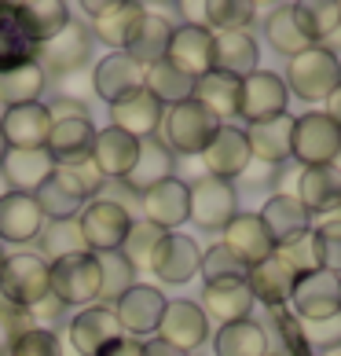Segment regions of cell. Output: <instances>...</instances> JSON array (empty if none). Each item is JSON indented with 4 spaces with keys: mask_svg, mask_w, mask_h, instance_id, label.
Returning <instances> with one entry per match:
<instances>
[{
    "mask_svg": "<svg viewBox=\"0 0 341 356\" xmlns=\"http://www.w3.org/2000/svg\"><path fill=\"white\" fill-rule=\"evenodd\" d=\"M88 51H92L88 26L81 19H70L51 41L37 44V59L33 63L44 70V77H67V74H77L85 67Z\"/></svg>",
    "mask_w": 341,
    "mask_h": 356,
    "instance_id": "obj_8",
    "label": "cell"
},
{
    "mask_svg": "<svg viewBox=\"0 0 341 356\" xmlns=\"http://www.w3.org/2000/svg\"><path fill=\"white\" fill-rule=\"evenodd\" d=\"M173 30H176L173 19H165L158 8H147V4H143V22H140V30L133 33V41H128L125 56L136 59L143 70L154 67V63L165 59V48H169V37H173Z\"/></svg>",
    "mask_w": 341,
    "mask_h": 356,
    "instance_id": "obj_30",
    "label": "cell"
},
{
    "mask_svg": "<svg viewBox=\"0 0 341 356\" xmlns=\"http://www.w3.org/2000/svg\"><path fill=\"white\" fill-rule=\"evenodd\" d=\"M257 217H260V224H265L272 246H283V243L297 239V235L312 232V213L294 199V195H272V199L260 206Z\"/></svg>",
    "mask_w": 341,
    "mask_h": 356,
    "instance_id": "obj_28",
    "label": "cell"
},
{
    "mask_svg": "<svg viewBox=\"0 0 341 356\" xmlns=\"http://www.w3.org/2000/svg\"><path fill=\"white\" fill-rule=\"evenodd\" d=\"M0 133H4L8 151H37L48 143L51 133V114L48 103H26V107H11L0 118Z\"/></svg>",
    "mask_w": 341,
    "mask_h": 356,
    "instance_id": "obj_22",
    "label": "cell"
},
{
    "mask_svg": "<svg viewBox=\"0 0 341 356\" xmlns=\"http://www.w3.org/2000/svg\"><path fill=\"white\" fill-rule=\"evenodd\" d=\"M286 92L283 77L272 74V70H253L250 77L239 81V99H235V118H246V125L253 122H265V118L275 114H286Z\"/></svg>",
    "mask_w": 341,
    "mask_h": 356,
    "instance_id": "obj_9",
    "label": "cell"
},
{
    "mask_svg": "<svg viewBox=\"0 0 341 356\" xmlns=\"http://www.w3.org/2000/svg\"><path fill=\"white\" fill-rule=\"evenodd\" d=\"M165 312V294L151 283L128 286L122 298L114 301V316L122 323V334H154Z\"/></svg>",
    "mask_w": 341,
    "mask_h": 356,
    "instance_id": "obj_16",
    "label": "cell"
},
{
    "mask_svg": "<svg viewBox=\"0 0 341 356\" xmlns=\"http://www.w3.org/2000/svg\"><path fill=\"white\" fill-rule=\"evenodd\" d=\"M165 63L173 70H180L188 81H199L213 70V33L206 26H188L180 22L173 37H169V48H165Z\"/></svg>",
    "mask_w": 341,
    "mask_h": 356,
    "instance_id": "obj_11",
    "label": "cell"
},
{
    "mask_svg": "<svg viewBox=\"0 0 341 356\" xmlns=\"http://www.w3.org/2000/svg\"><path fill=\"white\" fill-rule=\"evenodd\" d=\"M220 235H224V239H220V246H224L228 254L239 257L246 268H253V265H260V261H268L272 250H275L257 213H235L231 224H228Z\"/></svg>",
    "mask_w": 341,
    "mask_h": 356,
    "instance_id": "obj_26",
    "label": "cell"
},
{
    "mask_svg": "<svg viewBox=\"0 0 341 356\" xmlns=\"http://www.w3.org/2000/svg\"><path fill=\"white\" fill-rule=\"evenodd\" d=\"M338 213H341V206H338Z\"/></svg>",
    "mask_w": 341,
    "mask_h": 356,
    "instance_id": "obj_63",
    "label": "cell"
},
{
    "mask_svg": "<svg viewBox=\"0 0 341 356\" xmlns=\"http://www.w3.org/2000/svg\"><path fill=\"white\" fill-rule=\"evenodd\" d=\"M96 265H99V301L103 305H114L128 286H136V268L128 265V257L122 250L96 254Z\"/></svg>",
    "mask_w": 341,
    "mask_h": 356,
    "instance_id": "obj_42",
    "label": "cell"
},
{
    "mask_svg": "<svg viewBox=\"0 0 341 356\" xmlns=\"http://www.w3.org/2000/svg\"><path fill=\"white\" fill-rule=\"evenodd\" d=\"M11 349V327L4 320V312H0V353H8Z\"/></svg>",
    "mask_w": 341,
    "mask_h": 356,
    "instance_id": "obj_58",
    "label": "cell"
},
{
    "mask_svg": "<svg viewBox=\"0 0 341 356\" xmlns=\"http://www.w3.org/2000/svg\"><path fill=\"white\" fill-rule=\"evenodd\" d=\"M275 173H279V165H268V162H257V158H253V162L246 165V173H242L239 180H242V184H250V188H265V184L275 180Z\"/></svg>",
    "mask_w": 341,
    "mask_h": 356,
    "instance_id": "obj_54",
    "label": "cell"
},
{
    "mask_svg": "<svg viewBox=\"0 0 341 356\" xmlns=\"http://www.w3.org/2000/svg\"><path fill=\"white\" fill-rule=\"evenodd\" d=\"M0 261H4V246H0Z\"/></svg>",
    "mask_w": 341,
    "mask_h": 356,
    "instance_id": "obj_61",
    "label": "cell"
},
{
    "mask_svg": "<svg viewBox=\"0 0 341 356\" xmlns=\"http://www.w3.org/2000/svg\"><path fill=\"white\" fill-rule=\"evenodd\" d=\"M250 162H253V154H250V143H246L239 125H220L202 151L206 177H217V180H228V184L235 177H242Z\"/></svg>",
    "mask_w": 341,
    "mask_h": 356,
    "instance_id": "obj_17",
    "label": "cell"
},
{
    "mask_svg": "<svg viewBox=\"0 0 341 356\" xmlns=\"http://www.w3.org/2000/svg\"><path fill=\"white\" fill-rule=\"evenodd\" d=\"M122 338V323L114 316V305H85L81 312L70 320V346L77 356H99L107 353L114 341Z\"/></svg>",
    "mask_w": 341,
    "mask_h": 356,
    "instance_id": "obj_14",
    "label": "cell"
},
{
    "mask_svg": "<svg viewBox=\"0 0 341 356\" xmlns=\"http://www.w3.org/2000/svg\"><path fill=\"white\" fill-rule=\"evenodd\" d=\"M297 338L301 346L316 349V353H331L341 346V312L326 316V320H297Z\"/></svg>",
    "mask_w": 341,
    "mask_h": 356,
    "instance_id": "obj_50",
    "label": "cell"
},
{
    "mask_svg": "<svg viewBox=\"0 0 341 356\" xmlns=\"http://www.w3.org/2000/svg\"><path fill=\"white\" fill-rule=\"evenodd\" d=\"M260 48L250 30H231V33H213V70L224 77H250L257 70Z\"/></svg>",
    "mask_w": 341,
    "mask_h": 356,
    "instance_id": "obj_27",
    "label": "cell"
},
{
    "mask_svg": "<svg viewBox=\"0 0 341 356\" xmlns=\"http://www.w3.org/2000/svg\"><path fill=\"white\" fill-rule=\"evenodd\" d=\"M143 224L158 232H176L180 224H188V180L169 177L162 184H154L151 191L140 195Z\"/></svg>",
    "mask_w": 341,
    "mask_h": 356,
    "instance_id": "obj_18",
    "label": "cell"
},
{
    "mask_svg": "<svg viewBox=\"0 0 341 356\" xmlns=\"http://www.w3.org/2000/svg\"><path fill=\"white\" fill-rule=\"evenodd\" d=\"M96 96V92H92V81H88V74H67V77H59V99H70V103H85Z\"/></svg>",
    "mask_w": 341,
    "mask_h": 356,
    "instance_id": "obj_53",
    "label": "cell"
},
{
    "mask_svg": "<svg viewBox=\"0 0 341 356\" xmlns=\"http://www.w3.org/2000/svg\"><path fill=\"white\" fill-rule=\"evenodd\" d=\"M158 341H165V346H173L180 353H191L206 346L209 338V320L206 312L194 305V301L180 298V301H165V312H162V323H158Z\"/></svg>",
    "mask_w": 341,
    "mask_h": 356,
    "instance_id": "obj_15",
    "label": "cell"
},
{
    "mask_svg": "<svg viewBox=\"0 0 341 356\" xmlns=\"http://www.w3.org/2000/svg\"><path fill=\"white\" fill-rule=\"evenodd\" d=\"M162 235H165V232L151 228V224H133V232H128L122 254L128 257V265H133L136 272H140V268H151V254H154V246H158Z\"/></svg>",
    "mask_w": 341,
    "mask_h": 356,
    "instance_id": "obj_51",
    "label": "cell"
},
{
    "mask_svg": "<svg viewBox=\"0 0 341 356\" xmlns=\"http://www.w3.org/2000/svg\"><path fill=\"white\" fill-rule=\"evenodd\" d=\"M37 59V44L19 22L15 4H0V74Z\"/></svg>",
    "mask_w": 341,
    "mask_h": 356,
    "instance_id": "obj_38",
    "label": "cell"
},
{
    "mask_svg": "<svg viewBox=\"0 0 341 356\" xmlns=\"http://www.w3.org/2000/svg\"><path fill=\"white\" fill-rule=\"evenodd\" d=\"M323 114L331 118V122H334L338 129H341V85L331 92V96H326V111H323Z\"/></svg>",
    "mask_w": 341,
    "mask_h": 356,
    "instance_id": "obj_57",
    "label": "cell"
},
{
    "mask_svg": "<svg viewBox=\"0 0 341 356\" xmlns=\"http://www.w3.org/2000/svg\"><path fill=\"white\" fill-rule=\"evenodd\" d=\"M88 22V33H96V41L114 51H125L143 22V4H136V0H99V11H92Z\"/></svg>",
    "mask_w": 341,
    "mask_h": 356,
    "instance_id": "obj_19",
    "label": "cell"
},
{
    "mask_svg": "<svg viewBox=\"0 0 341 356\" xmlns=\"http://www.w3.org/2000/svg\"><path fill=\"white\" fill-rule=\"evenodd\" d=\"M199 272H202L206 286H228V283H246V272H250V268H246L235 254H228L220 243H213V246L202 250Z\"/></svg>",
    "mask_w": 341,
    "mask_h": 356,
    "instance_id": "obj_45",
    "label": "cell"
},
{
    "mask_svg": "<svg viewBox=\"0 0 341 356\" xmlns=\"http://www.w3.org/2000/svg\"><path fill=\"white\" fill-rule=\"evenodd\" d=\"M217 356H268V331L257 320H239L220 327L213 338Z\"/></svg>",
    "mask_w": 341,
    "mask_h": 356,
    "instance_id": "obj_40",
    "label": "cell"
},
{
    "mask_svg": "<svg viewBox=\"0 0 341 356\" xmlns=\"http://www.w3.org/2000/svg\"><path fill=\"white\" fill-rule=\"evenodd\" d=\"M33 202L44 213V220H74L92 202V195L85 191V184L77 180L67 165H56L51 177L33 191Z\"/></svg>",
    "mask_w": 341,
    "mask_h": 356,
    "instance_id": "obj_12",
    "label": "cell"
},
{
    "mask_svg": "<svg viewBox=\"0 0 341 356\" xmlns=\"http://www.w3.org/2000/svg\"><path fill=\"white\" fill-rule=\"evenodd\" d=\"M290 133H294L290 114H275V118H265V122H253L242 129L246 143H250V154L268 165H279L290 158Z\"/></svg>",
    "mask_w": 341,
    "mask_h": 356,
    "instance_id": "obj_31",
    "label": "cell"
},
{
    "mask_svg": "<svg viewBox=\"0 0 341 356\" xmlns=\"http://www.w3.org/2000/svg\"><path fill=\"white\" fill-rule=\"evenodd\" d=\"M199 309L206 312V320H217L220 327L239 323V320H253V298L246 283H228V286H206Z\"/></svg>",
    "mask_w": 341,
    "mask_h": 356,
    "instance_id": "obj_35",
    "label": "cell"
},
{
    "mask_svg": "<svg viewBox=\"0 0 341 356\" xmlns=\"http://www.w3.org/2000/svg\"><path fill=\"white\" fill-rule=\"evenodd\" d=\"M99 356H140V341H133L128 334H122L107 353H99Z\"/></svg>",
    "mask_w": 341,
    "mask_h": 356,
    "instance_id": "obj_56",
    "label": "cell"
},
{
    "mask_svg": "<svg viewBox=\"0 0 341 356\" xmlns=\"http://www.w3.org/2000/svg\"><path fill=\"white\" fill-rule=\"evenodd\" d=\"M4 154H8V143H4V133H0V162H4Z\"/></svg>",
    "mask_w": 341,
    "mask_h": 356,
    "instance_id": "obj_59",
    "label": "cell"
},
{
    "mask_svg": "<svg viewBox=\"0 0 341 356\" xmlns=\"http://www.w3.org/2000/svg\"><path fill=\"white\" fill-rule=\"evenodd\" d=\"M51 294L48 286V261L37 250H22V254H4L0 261V301L15 309H33L37 301Z\"/></svg>",
    "mask_w": 341,
    "mask_h": 356,
    "instance_id": "obj_2",
    "label": "cell"
},
{
    "mask_svg": "<svg viewBox=\"0 0 341 356\" xmlns=\"http://www.w3.org/2000/svg\"><path fill=\"white\" fill-rule=\"evenodd\" d=\"M169 177H176V154L169 151L158 136H151V140H140L136 165L128 169V177L122 184L133 195H143V191H151L154 184H162Z\"/></svg>",
    "mask_w": 341,
    "mask_h": 356,
    "instance_id": "obj_29",
    "label": "cell"
},
{
    "mask_svg": "<svg viewBox=\"0 0 341 356\" xmlns=\"http://www.w3.org/2000/svg\"><path fill=\"white\" fill-rule=\"evenodd\" d=\"M88 81H92V92L110 107V103L143 88V67L136 59H128L125 51H110V56H103L96 63V70L88 74Z\"/></svg>",
    "mask_w": 341,
    "mask_h": 356,
    "instance_id": "obj_20",
    "label": "cell"
},
{
    "mask_svg": "<svg viewBox=\"0 0 341 356\" xmlns=\"http://www.w3.org/2000/svg\"><path fill=\"white\" fill-rule=\"evenodd\" d=\"M8 356H63V341L56 331H41V327H30L19 338H11Z\"/></svg>",
    "mask_w": 341,
    "mask_h": 356,
    "instance_id": "obj_52",
    "label": "cell"
},
{
    "mask_svg": "<svg viewBox=\"0 0 341 356\" xmlns=\"http://www.w3.org/2000/svg\"><path fill=\"white\" fill-rule=\"evenodd\" d=\"M283 85L305 103H326V96L341 85V59L326 44H312L286 63Z\"/></svg>",
    "mask_w": 341,
    "mask_h": 356,
    "instance_id": "obj_1",
    "label": "cell"
},
{
    "mask_svg": "<svg viewBox=\"0 0 341 356\" xmlns=\"http://www.w3.org/2000/svg\"><path fill=\"white\" fill-rule=\"evenodd\" d=\"M199 257H202V250L199 243L191 239V235H183V232H165L158 246H154V254H151V275H158L162 283L169 286H183L191 280V275H199Z\"/></svg>",
    "mask_w": 341,
    "mask_h": 356,
    "instance_id": "obj_13",
    "label": "cell"
},
{
    "mask_svg": "<svg viewBox=\"0 0 341 356\" xmlns=\"http://www.w3.org/2000/svg\"><path fill=\"white\" fill-rule=\"evenodd\" d=\"M290 15L308 44H323L341 26V0H297L290 4Z\"/></svg>",
    "mask_w": 341,
    "mask_h": 356,
    "instance_id": "obj_37",
    "label": "cell"
},
{
    "mask_svg": "<svg viewBox=\"0 0 341 356\" xmlns=\"http://www.w3.org/2000/svg\"><path fill=\"white\" fill-rule=\"evenodd\" d=\"M239 213V195L228 180L199 177L188 184V220H194L206 232H224L231 217Z\"/></svg>",
    "mask_w": 341,
    "mask_h": 356,
    "instance_id": "obj_7",
    "label": "cell"
},
{
    "mask_svg": "<svg viewBox=\"0 0 341 356\" xmlns=\"http://www.w3.org/2000/svg\"><path fill=\"white\" fill-rule=\"evenodd\" d=\"M294 199L308 209L312 217L338 213L341 206V165H312L297 173Z\"/></svg>",
    "mask_w": 341,
    "mask_h": 356,
    "instance_id": "obj_24",
    "label": "cell"
},
{
    "mask_svg": "<svg viewBox=\"0 0 341 356\" xmlns=\"http://www.w3.org/2000/svg\"><path fill=\"white\" fill-rule=\"evenodd\" d=\"M253 19H257V4H250V0H209L202 26L209 33H231V30H246Z\"/></svg>",
    "mask_w": 341,
    "mask_h": 356,
    "instance_id": "obj_46",
    "label": "cell"
},
{
    "mask_svg": "<svg viewBox=\"0 0 341 356\" xmlns=\"http://www.w3.org/2000/svg\"><path fill=\"white\" fill-rule=\"evenodd\" d=\"M48 286L51 298L59 301L63 309L67 305H96L99 301V265L96 254H74V257H59L48 265Z\"/></svg>",
    "mask_w": 341,
    "mask_h": 356,
    "instance_id": "obj_4",
    "label": "cell"
},
{
    "mask_svg": "<svg viewBox=\"0 0 341 356\" xmlns=\"http://www.w3.org/2000/svg\"><path fill=\"white\" fill-rule=\"evenodd\" d=\"M48 85L44 70L37 63H22V67H11L0 74V107H26V103H41V92Z\"/></svg>",
    "mask_w": 341,
    "mask_h": 356,
    "instance_id": "obj_39",
    "label": "cell"
},
{
    "mask_svg": "<svg viewBox=\"0 0 341 356\" xmlns=\"http://www.w3.org/2000/svg\"><path fill=\"white\" fill-rule=\"evenodd\" d=\"M51 169H56V158H51L44 147H37V151H8L4 162H0V177H4L8 191L33 195L51 177Z\"/></svg>",
    "mask_w": 341,
    "mask_h": 356,
    "instance_id": "obj_33",
    "label": "cell"
},
{
    "mask_svg": "<svg viewBox=\"0 0 341 356\" xmlns=\"http://www.w3.org/2000/svg\"><path fill=\"white\" fill-rule=\"evenodd\" d=\"M92 140H96V125L88 118H59V122H51L44 151L56 158V165H70L77 158H88Z\"/></svg>",
    "mask_w": 341,
    "mask_h": 356,
    "instance_id": "obj_34",
    "label": "cell"
},
{
    "mask_svg": "<svg viewBox=\"0 0 341 356\" xmlns=\"http://www.w3.org/2000/svg\"><path fill=\"white\" fill-rule=\"evenodd\" d=\"M191 99L202 103V107L217 118L220 125L228 122V118H235V99H239V81L235 77H224L217 70H209L206 77H199L191 88Z\"/></svg>",
    "mask_w": 341,
    "mask_h": 356,
    "instance_id": "obj_41",
    "label": "cell"
},
{
    "mask_svg": "<svg viewBox=\"0 0 341 356\" xmlns=\"http://www.w3.org/2000/svg\"><path fill=\"white\" fill-rule=\"evenodd\" d=\"M0 195H8V184H4V177H0Z\"/></svg>",
    "mask_w": 341,
    "mask_h": 356,
    "instance_id": "obj_60",
    "label": "cell"
},
{
    "mask_svg": "<svg viewBox=\"0 0 341 356\" xmlns=\"http://www.w3.org/2000/svg\"><path fill=\"white\" fill-rule=\"evenodd\" d=\"M341 154V129L326 118L323 111H308L294 118L290 133V158L297 165H334Z\"/></svg>",
    "mask_w": 341,
    "mask_h": 356,
    "instance_id": "obj_5",
    "label": "cell"
},
{
    "mask_svg": "<svg viewBox=\"0 0 341 356\" xmlns=\"http://www.w3.org/2000/svg\"><path fill=\"white\" fill-rule=\"evenodd\" d=\"M162 118H165V107L151 96L147 88H140V92H133V96L110 103V125L122 129V133L133 136V140H151V136H158Z\"/></svg>",
    "mask_w": 341,
    "mask_h": 356,
    "instance_id": "obj_23",
    "label": "cell"
},
{
    "mask_svg": "<svg viewBox=\"0 0 341 356\" xmlns=\"http://www.w3.org/2000/svg\"><path fill=\"white\" fill-rule=\"evenodd\" d=\"M272 257H279L294 275H308V272L323 268V265H319V250H316V235H312V232L297 235V239L283 243V246H275V250H272Z\"/></svg>",
    "mask_w": 341,
    "mask_h": 356,
    "instance_id": "obj_48",
    "label": "cell"
},
{
    "mask_svg": "<svg viewBox=\"0 0 341 356\" xmlns=\"http://www.w3.org/2000/svg\"><path fill=\"white\" fill-rule=\"evenodd\" d=\"M133 213L114 202V199H92L81 213H77V232L85 239L88 254H110V250H122L128 232H133Z\"/></svg>",
    "mask_w": 341,
    "mask_h": 356,
    "instance_id": "obj_3",
    "label": "cell"
},
{
    "mask_svg": "<svg viewBox=\"0 0 341 356\" xmlns=\"http://www.w3.org/2000/svg\"><path fill=\"white\" fill-rule=\"evenodd\" d=\"M136 151H140V140L133 136H125L122 129H96V140H92V165L99 169V177L103 180H125L128 177V169L136 165Z\"/></svg>",
    "mask_w": 341,
    "mask_h": 356,
    "instance_id": "obj_25",
    "label": "cell"
},
{
    "mask_svg": "<svg viewBox=\"0 0 341 356\" xmlns=\"http://www.w3.org/2000/svg\"><path fill=\"white\" fill-rule=\"evenodd\" d=\"M265 37H268V44L279 51V56H286V59H294V56H301L305 48H312L305 37H301V30H297V22H294V15H290V4L268 8Z\"/></svg>",
    "mask_w": 341,
    "mask_h": 356,
    "instance_id": "obj_44",
    "label": "cell"
},
{
    "mask_svg": "<svg viewBox=\"0 0 341 356\" xmlns=\"http://www.w3.org/2000/svg\"><path fill=\"white\" fill-rule=\"evenodd\" d=\"M217 129H220V122L202 107V103L183 99L176 107H169L165 118H162V133H165L162 143L173 154H202Z\"/></svg>",
    "mask_w": 341,
    "mask_h": 356,
    "instance_id": "obj_6",
    "label": "cell"
},
{
    "mask_svg": "<svg viewBox=\"0 0 341 356\" xmlns=\"http://www.w3.org/2000/svg\"><path fill=\"white\" fill-rule=\"evenodd\" d=\"M140 356H191V353H180V349H173V346H165V341H143L140 346Z\"/></svg>",
    "mask_w": 341,
    "mask_h": 356,
    "instance_id": "obj_55",
    "label": "cell"
},
{
    "mask_svg": "<svg viewBox=\"0 0 341 356\" xmlns=\"http://www.w3.org/2000/svg\"><path fill=\"white\" fill-rule=\"evenodd\" d=\"M143 88H147L151 96L162 103V107H176V103L191 99L194 81H188L180 70H173V67L162 59V63H154V67L143 70Z\"/></svg>",
    "mask_w": 341,
    "mask_h": 356,
    "instance_id": "obj_43",
    "label": "cell"
},
{
    "mask_svg": "<svg viewBox=\"0 0 341 356\" xmlns=\"http://www.w3.org/2000/svg\"><path fill=\"white\" fill-rule=\"evenodd\" d=\"M294 283L297 275L283 265L279 257H268L253 265L246 272V290H250L253 301H265L268 309H286L290 305V294H294Z\"/></svg>",
    "mask_w": 341,
    "mask_h": 356,
    "instance_id": "obj_32",
    "label": "cell"
},
{
    "mask_svg": "<svg viewBox=\"0 0 341 356\" xmlns=\"http://www.w3.org/2000/svg\"><path fill=\"white\" fill-rule=\"evenodd\" d=\"M338 30H341V26H338Z\"/></svg>",
    "mask_w": 341,
    "mask_h": 356,
    "instance_id": "obj_64",
    "label": "cell"
},
{
    "mask_svg": "<svg viewBox=\"0 0 341 356\" xmlns=\"http://www.w3.org/2000/svg\"><path fill=\"white\" fill-rule=\"evenodd\" d=\"M312 235H316L319 265H323L326 272L341 275V213L319 217V224H312Z\"/></svg>",
    "mask_w": 341,
    "mask_h": 356,
    "instance_id": "obj_49",
    "label": "cell"
},
{
    "mask_svg": "<svg viewBox=\"0 0 341 356\" xmlns=\"http://www.w3.org/2000/svg\"><path fill=\"white\" fill-rule=\"evenodd\" d=\"M15 11H19V22L26 26V33L33 37V44L51 41L74 19V8L63 4V0H22V4H15Z\"/></svg>",
    "mask_w": 341,
    "mask_h": 356,
    "instance_id": "obj_36",
    "label": "cell"
},
{
    "mask_svg": "<svg viewBox=\"0 0 341 356\" xmlns=\"http://www.w3.org/2000/svg\"><path fill=\"white\" fill-rule=\"evenodd\" d=\"M74 254H88L81 232H77V220H48L41 232V257L51 265V261Z\"/></svg>",
    "mask_w": 341,
    "mask_h": 356,
    "instance_id": "obj_47",
    "label": "cell"
},
{
    "mask_svg": "<svg viewBox=\"0 0 341 356\" xmlns=\"http://www.w3.org/2000/svg\"><path fill=\"white\" fill-rule=\"evenodd\" d=\"M44 213L37 209L33 195L22 191H8L0 195V246H26L33 239H41L44 232Z\"/></svg>",
    "mask_w": 341,
    "mask_h": 356,
    "instance_id": "obj_21",
    "label": "cell"
},
{
    "mask_svg": "<svg viewBox=\"0 0 341 356\" xmlns=\"http://www.w3.org/2000/svg\"><path fill=\"white\" fill-rule=\"evenodd\" d=\"M268 356H279V353H268Z\"/></svg>",
    "mask_w": 341,
    "mask_h": 356,
    "instance_id": "obj_62",
    "label": "cell"
},
{
    "mask_svg": "<svg viewBox=\"0 0 341 356\" xmlns=\"http://www.w3.org/2000/svg\"><path fill=\"white\" fill-rule=\"evenodd\" d=\"M290 312L297 320H326V316L341 312V275L326 268L297 275L290 294Z\"/></svg>",
    "mask_w": 341,
    "mask_h": 356,
    "instance_id": "obj_10",
    "label": "cell"
}]
</instances>
